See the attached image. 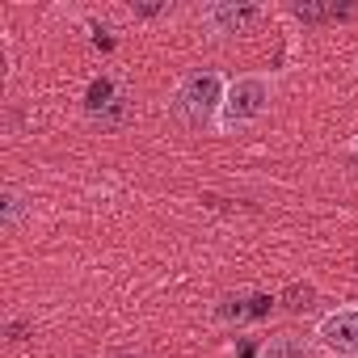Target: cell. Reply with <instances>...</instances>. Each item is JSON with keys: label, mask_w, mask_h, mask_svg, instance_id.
Instances as JSON below:
<instances>
[{"label": "cell", "mask_w": 358, "mask_h": 358, "mask_svg": "<svg viewBox=\"0 0 358 358\" xmlns=\"http://www.w3.org/2000/svg\"><path fill=\"white\" fill-rule=\"evenodd\" d=\"M26 329H30L26 320H9V341H22V337H26Z\"/></svg>", "instance_id": "obj_13"}, {"label": "cell", "mask_w": 358, "mask_h": 358, "mask_svg": "<svg viewBox=\"0 0 358 358\" xmlns=\"http://www.w3.org/2000/svg\"><path fill=\"white\" fill-rule=\"evenodd\" d=\"M173 13V5H131V17H143V22H152V17H169Z\"/></svg>", "instance_id": "obj_12"}, {"label": "cell", "mask_w": 358, "mask_h": 358, "mask_svg": "<svg viewBox=\"0 0 358 358\" xmlns=\"http://www.w3.org/2000/svg\"><path fill=\"white\" fill-rule=\"evenodd\" d=\"M257 358H316V350L295 333H274L257 345Z\"/></svg>", "instance_id": "obj_7"}, {"label": "cell", "mask_w": 358, "mask_h": 358, "mask_svg": "<svg viewBox=\"0 0 358 358\" xmlns=\"http://www.w3.org/2000/svg\"><path fill=\"white\" fill-rule=\"evenodd\" d=\"M350 156H354V160H358V135H354V139H350Z\"/></svg>", "instance_id": "obj_14"}, {"label": "cell", "mask_w": 358, "mask_h": 358, "mask_svg": "<svg viewBox=\"0 0 358 358\" xmlns=\"http://www.w3.org/2000/svg\"><path fill=\"white\" fill-rule=\"evenodd\" d=\"M274 106V76L270 72H241L228 80L220 118H215V135H236L253 122H262Z\"/></svg>", "instance_id": "obj_1"}, {"label": "cell", "mask_w": 358, "mask_h": 358, "mask_svg": "<svg viewBox=\"0 0 358 358\" xmlns=\"http://www.w3.org/2000/svg\"><path fill=\"white\" fill-rule=\"evenodd\" d=\"M224 93H228V76L220 68H194V72H186L182 80H177V89L169 97V110L186 127H211L215 131Z\"/></svg>", "instance_id": "obj_2"}, {"label": "cell", "mask_w": 358, "mask_h": 358, "mask_svg": "<svg viewBox=\"0 0 358 358\" xmlns=\"http://www.w3.org/2000/svg\"><path fill=\"white\" fill-rule=\"evenodd\" d=\"M30 199L17 190V186H5V190H0V228H5V232H17L22 228V220L30 215Z\"/></svg>", "instance_id": "obj_8"}, {"label": "cell", "mask_w": 358, "mask_h": 358, "mask_svg": "<svg viewBox=\"0 0 358 358\" xmlns=\"http://www.w3.org/2000/svg\"><path fill=\"white\" fill-rule=\"evenodd\" d=\"M199 17L211 38H241L266 22V5H253V0H211V5H203Z\"/></svg>", "instance_id": "obj_3"}, {"label": "cell", "mask_w": 358, "mask_h": 358, "mask_svg": "<svg viewBox=\"0 0 358 358\" xmlns=\"http://www.w3.org/2000/svg\"><path fill=\"white\" fill-rule=\"evenodd\" d=\"M291 13H295L299 22H333V17H345V9H337V5H316V0L291 5Z\"/></svg>", "instance_id": "obj_9"}, {"label": "cell", "mask_w": 358, "mask_h": 358, "mask_svg": "<svg viewBox=\"0 0 358 358\" xmlns=\"http://www.w3.org/2000/svg\"><path fill=\"white\" fill-rule=\"evenodd\" d=\"M118 89H122V85H118V80H110V76L93 80V85H89V97H85V110H89V114H97V110H101V106H106Z\"/></svg>", "instance_id": "obj_10"}, {"label": "cell", "mask_w": 358, "mask_h": 358, "mask_svg": "<svg viewBox=\"0 0 358 358\" xmlns=\"http://www.w3.org/2000/svg\"><path fill=\"white\" fill-rule=\"evenodd\" d=\"M270 312V295H262V291H232V295H224L220 303H215V320L220 324H253V320H262Z\"/></svg>", "instance_id": "obj_5"}, {"label": "cell", "mask_w": 358, "mask_h": 358, "mask_svg": "<svg viewBox=\"0 0 358 358\" xmlns=\"http://www.w3.org/2000/svg\"><path fill=\"white\" fill-rule=\"evenodd\" d=\"M118 358H131V354H118Z\"/></svg>", "instance_id": "obj_15"}, {"label": "cell", "mask_w": 358, "mask_h": 358, "mask_svg": "<svg viewBox=\"0 0 358 358\" xmlns=\"http://www.w3.org/2000/svg\"><path fill=\"white\" fill-rule=\"evenodd\" d=\"M312 337L329 358H358V303H341L324 312Z\"/></svg>", "instance_id": "obj_4"}, {"label": "cell", "mask_w": 358, "mask_h": 358, "mask_svg": "<svg viewBox=\"0 0 358 358\" xmlns=\"http://www.w3.org/2000/svg\"><path fill=\"white\" fill-rule=\"evenodd\" d=\"M312 295H316V287H312V282H291V287L282 291V303H287L291 312H299V308H308V303H312Z\"/></svg>", "instance_id": "obj_11"}, {"label": "cell", "mask_w": 358, "mask_h": 358, "mask_svg": "<svg viewBox=\"0 0 358 358\" xmlns=\"http://www.w3.org/2000/svg\"><path fill=\"white\" fill-rule=\"evenodd\" d=\"M131 118H135V101H131V93H127V89H118V93H114L97 114H89V122H93V127H101V131H122Z\"/></svg>", "instance_id": "obj_6"}]
</instances>
